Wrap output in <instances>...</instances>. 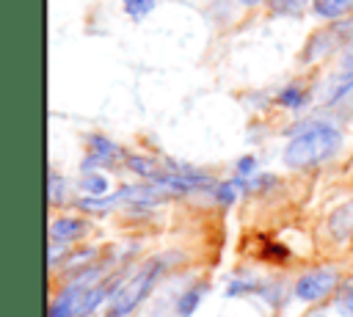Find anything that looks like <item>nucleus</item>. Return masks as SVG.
Listing matches in <instances>:
<instances>
[{"mask_svg": "<svg viewBox=\"0 0 353 317\" xmlns=\"http://www.w3.org/2000/svg\"><path fill=\"white\" fill-rule=\"evenodd\" d=\"M342 146V132L331 124H312L306 130H301L284 152V163L290 168H306L314 163H323L325 157H331L336 149Z\"/></svg>", "mask_w": 353, "mask_h": 317, "instance_id": "obj_1", "label": "nucleus"}, {"mask_svg": "<svg viewBox=\"0 0 353 317\" xmlns=\"http://www.w3.org/2000/svg\"><path fill=\"white\" fill-rule=\"evenodd\" d=\"M160 267L163 262H146L130 281H124L113 298H110V306H108V317H127L132 309L141 306V300L149 295V289L154 287L157 276H160Z\"/></svg>", "mask_w": 353, "mask_h": 317, "instance_id": "obj_2", "label": "nucleus"}, {"mask_svg": "<svg viewBox=\"0 0 353 317\" xmlns=\"http://www.w3.org/2000/svg\"><path fill=\"white\" fill-rule=\"evenodd\" d=\"M336 281H339V273L331 270V267L312 270V273H306V276L298 278V284H295V295H298L301 300H306V303H314V300L325 298V295L336 287Z\"/></svg>", "mask_w": 353, "mask_h": 317, "instance_id": "obj_3", "label": "nucleus"}, {"mask_svg": "<svg viewBox=\"0 0 353 317\" xmlns=\"http://www.w3.org/2000/svg\"><path fill=\"white\" fill-rule=\"evenodd\" d=\"M88 229L85 221L80 218H58L50 223V245H61V243H72L77 237H83Z\"/></svg>", "mask_w": 353, "mask_h": 317, "instance_id": "obj_4", "label": "nucleus"}, {"mask_svg": "<svg viewBox=\"0 0 353 317\" xmlns=\"http://www.w3.org/2000/svg\"><path fill=\"white\" fill-rule=\"evenodd\" d=\"M331 229L339 240H345L347 234H353V201L339 207L334 215H331Z\"/></svg>", "mask_w": 353, "mask_h": 317, "instance_id": "obj_5", "label": "nucleus"}, {"mask_svg": "<svg viewBox=\"0 0 353 317\" xmlns=\"http://www.w3.org/2000/svg\"><path fill=\"white\" fill-rule=\"evenodd\" d=\"M353 88V72L350 69H345L342 74H336L334 80H328V85H325V102H336L339 96H345L347 91Z\"/></svg>", "mask_w": 353, "mask_h": 317, "instance_id": "obj_6", "label": "nucleus"}, {"mask_svg": "<svg viewBox=\"0 0 353 317\" xmlns=\"http://www.w3.org/2000/svg\"><path fill=\"white\" fill-rule=\"evenodd\" d=\"M353 8V0H314V11L325 19H336Z\"/></svg>", "mask_w": 353, "mask_h": 317, "instance_id": "obj_7", "label": "nucleus"}, {"mask_svg": "<svg viewBox=\"0 0 353 317\" xmlns=\"http://www.w3.org/2000/svg\"><path fill=\"white\" fill-rule=\"evenodd\" d=\"M91 160H99V163H110L116 154H119V149L110 143V141H105V138H99V135H94L91 138Z\"/></svg>", "mask_w": 353, "mask_h": 317, "instance_id": "obj_8", "label": "nucleus"}, {"mask_svg": "<svg viewBox=\"0 0 353 317\" xmlns=\"http://www.w3.org/2000/svg\"><path fill=\"white\" fill-rule=\"evenodd\" d=\"M201 295H204V287H190L182 298H179V303H176V311L182 314V317H188L193 309H196V303L201 300Z\"/></svg>", "mask_w": 353, "mask_h": 317, "instance_id": "obj_9", "label": "nucleus"}, {"mask_svg": "<svg viewBox=\"0 0 353 317\" xmlns=\"http://www.w3.org/2000/svg\"><path fill=\"white\" fill-rule=\"evenodd\" d=\"M83 187L88 190V196H105L108 193V179L102 174H85Z\"/></svg>", "mask_w": 353, "mask_h": 317, "instance_id": "obj_10", "label": "nucleus"}, {"mask_svg": "<svg viewBox=\"0 0 353 317\" xmlns=\"http://www.w3.org/2000/svg\"><path fill=\"white\" fill-rule=\"evenodd\" d=\"M154 3H157V0H124V8H127L130 17L141 19V17H146V14L154 8Z\"/></svg>", "mask_w": 353, "mask_h": 317, "instance_id": "obj_11", "label": "nucleus"}, {"mask_svg": "<svg viewBox=\"0 0 353 317\" xmlns=\"http://www.w3.org/2000/svg\"><path fill=\"white\" fill-rule=\"evenodd\" d=\"M279 102H281L284 108H301V105H303V91H301L298 85H290V88L281 91Z\"/></svg>", "mask_w": 353, "mask_h": 317, "instance_id": "obj_12", "label": "nucleus"}, {"mask_svg": "<svg viewBox=\"0 0 353 317\" xmlns=\"http://www.w3.org/2000/svg\"><path fill=\"white\" fill-rule=\"evenodd\" d=\"M237 187H240L237 182H226V185H221V187L215 190V198H218L221 204H229V201H234V196H237L234 190H237Z\"/></svg>", "mask_w": 353, "mask_h": 317, "instance_id": "obj_13", "label": "nucleus"}, {"mask_svg": "<svg viewBox=\"0 0 353 317\" xmlns=\"http://www.w3.org/2000/svg\"><path fill=\"white\" fill-rule=\"evenodd\" d=\"M306 0H276V11L279 14H298L303 8Z\"/></svg>", "mask_w": 353, "mask_h": 317, "instance_id": "obj_14", "label": "nucleus"}, {"mask_svg": "<svg viewBox=\"0 0 353 317\" xmlns=\"http://www.w3.org/2000/svg\"><path fill=\"white\" fill-rule=\"evenodd\" d=\"M50 201L52 204L61 201V176L58 174H50Z\"/></svg>", "mask_w": 353, "mask_h": 317, "instance_id": "obj_15", "label": "nucleus"}, {"mask_svg": "<svg viewBox=\"0 0 353 317\" xmlns=\"http://www.w3.org/2000/svg\"><path fill=\"white\" fill-rule=\"evenodd\" d=\"M237 171H240V176L254 174V157H243V160L237 163Z\"/></svg>", "mask_w": 353, "mask_h": 317, "instance_id": "obj_16", "label": "nucleus"}, {"mask_svg": "<svg viewBox=\"0 0 353 317\" xmlns=\"http://www.w3.org/2000/svg\"><path fill=\"white\" fill-rule=\"evenodd\" d=\"M339 306H342V311L347 314V317H353V287L347 289V295L339 300Z\"/></svg>", "mask_w": 353, "mask_h": 317, "instance_id": "obj_17", "label": "nucleus"}, {"mask_svg": "<svg viewBox=\"0 0 353 317\" xmlns=\"http://www.w3.org/2000/svg\"><path fill=\"white\" fill-rule=\"evenodd\" d=\"M342 63H345V69L353 72V41H347V47H345V52H342Z\"/></svg>", "mask_w": 353, "mask_h": 317, "instance_id": "obj_18", "label": "nucleus"}, {"mask_svg": "<svg viewBox=\"0 0 353 317\" xmlns=\"http://www.w3.org/2000/svg\"><path fill=\"white\" fill-rule=\"evenodd\" d=\"M240 3H245V6H254V3H259V0H240Z\"/></svg>", "mask_w": 353, "mask_h": 317, "instance_id": "obj_19", "label": "nucleus"}]
</instances>
